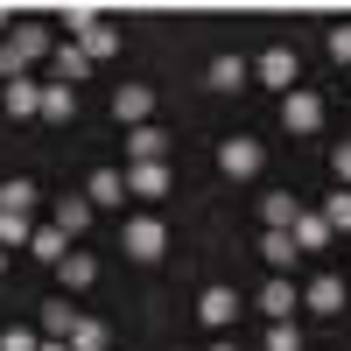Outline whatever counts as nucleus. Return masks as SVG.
<instances>
[{
    "mask_svg": "<svg viewBox=\"0 0 351 351\" xmlns=\"http://www.w3.org/2000/svg\"><path fill=\"white\" fill-rule=\"evenodd\" d=\"M49 49H56V36H49L43 21H14V36L0 43V84H14V77H28V71H36V64H43Z\"/></svg>",
    "mask_w": 351,
    "mask_h": 351,
    "instance_id": "obj_1",
    "label": "nucleus"
},
{
    "mask_svg": "<svg viewBox=\"0 0 351 351\" xmlns=\"http://www.w3.org/2000/svg\"><path fill=\"white\" fill-rule=\"evenodd\" d=\"M260 169H267V148H260L253 134H225L218 141V176L225 183H253Z\"/></svg>",
    "mask_w": 351,
    "mask_h": 351,
    "instance_id": "obj_2",
    "label": "nucleus"
},
{
    "mask_svg": "<svg viewBox=\"0 0 351 351\" xmlns=\"http://www.w3.org/2000/svg\"><path fill=\"white\" fill-rule=\"evenodd\" d=\"M120 253H127V260H162V253H169V225H162L155 211L127 218V225H120Z\"/></svg>",
    "mask_w": 351,
    "mask_h": 351,
    "instance_id": "obj_3",
    "label": "nucleus"
},
{
    "mask_svg": "<svg viewBox=\"0 0 351 351\" xmlns=\"http://www.w3.org/2000/svg\"><path fill=\"white\" fill-rule=\"evenodd\" d=\"M295 77H302V56L288 49V43H274V49H260L253 56V84H267V92H295Z\"/></svg>",
    "mask_w": 351,
    "mask_h": 351,
    "instance_id": "obj_4",
    "label": "nucleus"
},
{
    "mask_svg": "<svg viewBox=\"0 0 351 351\" xmlns=\"http://www.w3.org/2000/svg\"><path fill=\"white\" fill-rule=\"evenodd\" d=\"M260 316H267V324H295V309H302V288L288 281V274H267V288H260Z\"/></svg>",
    "mask_w": 351,
    "mask_h": 351,
    "instance_id": "obj_5",
    "label": "nucleus"
},
{
    "mask_svg": "<svg viewBox=\"0 0 351 351\" xmlns=\"http://www.w3.org/2000/svg\"><path fill=\"white\" fill-rule=\"evenodd\" d=\"M281 134H324V99L295 84V92L281 99Z\"/></svg>",
    "mask_w": 351,
    "mask_h": 351,
    "instance_id": "obj_6",
    "label": "nucleus"
},
{
    "mask_svg": "<svg viewBox=\"0 0 351 351\" xmlns=\"http://www.w3.org/2000/svg\"><path fill=\"white\" fill-rule=\"evenodd\" d=\"M92 218H99V211H92V204H84V190H64V197H56V204H49V225H56V232H64V239H71V246L84 239V232H92Z\"/></svg>",
    "mask_w": 351,
    "mask_h": 351,
    "instance_id": "obj_7",
    "label": "nucleus"
},
{
    "mask_svg": "<svg viewBox=\"0 0 351 351\" xmlns=\"http://www.w3.org/2000/svg\"><path fill=\"white\" fill-rule=\"evenodd\" d=\"M127 176V197H148V204H162L169 190H176V169L169 162H134V169H120Z\"/></svg>",
    "mask_w": 351,
    "mask_h": 351,
    "instance_id": "obj_8",
    "label": "nucleus"
},
{
    "mask_svg": "<svg viewBox=\"0 0 351 351\" xmlns=\"http://www.w3.org/2000/svg\"><path fill=\"white\" fill-rule=\"evenodd\" d=\"M197 324H204V330H232V324H239V295H232L225 281H211V288L197 295Z\"/></svg>",
    "mask_w": 351,
    "mask_h": 351,
    "instance_id": "obj_9",
    "label": "nucleus"
},
{
    "mask_svg": "<svg viewBox=\"0 0 351 351\" xmlns=\"http://www.w3.org/2000/svg\"><path fill=\"white\" fill-rule=\"evenodd\" d=\"M148 112H155V92H148V84H120V92H112V120H120L127 134L148 127Z\"/></svg>",
    "mask_w": 351,
    "mask_h": 351,
    "instance_id": "obj_10",
    "label": "nucleus"
},
{
    "mask_svg": "<svg viewBox=\"0 0 351 351\" xmlns=\"http://www.w3.org/2000/svg\"><path fill=\"white\" fill-rule=\"evenodd\" d=\"M134 162H169V127H155V120L134 127V134H127V169H134Z\"/></svg>",
    "mask_w": 351,
    "mask_h": 351,
    "instance_id": "obj_11",
    "label": "nucleus"
},
{
    "mask_svg": "<svg viewBox=\"0 0 351 351\" xmlns=\"http://www.w3.org/2000/svg\"><path fill=\"white\" fill-rule=\"evenodd\" d=\"M120 197H127V176L120 169H92V176H84V204H92V211H112Z\"/></svg>",
    "mask_w": 351,
    "mask_h": 351,
    "instance_id": "obj_12",
    "label": "nucleus"
},
{
    "mask_svg": "<svg viewBox=\"0 0 351 351\" xmlns=\"http://www.w3.org/2000/svg\"><path fill=\"white\" fill-rule=\"evenodd\" d=\"M204 84H211V92H246V84H253V64H246V56H211Z\"/></svg>",
    "mask_w": 351,
    "mask_h": 351,
    "instance_id": "obj_13",
    "label": "nucleus"
},
{
    "mask_svg": "<svg viewBox=\"0 0 351 351\" xmlns=\"http://www.w3.org/2000/svg\"><path fill=\"white\" fill-rule=\"evenodd\" d=\"M302 309H316V316H337V309H344V274H316V281L302 288Z\"/></svg>",
    "mask_w": 351,
    "mask_h": 351,
    "instance_id": "obj_14",
    "label": "nucleus"
},
{
    "mask_svg": "<svg viewBox=\"0 0 351 351\" xmlns=\"http://www.w3.org/2000/svg\"><path fill=\"white\" fill-rule=\"evenodd\" d=\"M0 92H8L14 120H43V77H14V84H0Z\"/></svg>",
    "mask_w": 351,
    "mask_h": 351,
    "instance_id": "obj_15",
    "label": "nucleus"
},
{
    "mask_svg": "<svg viewBox=\"0 0 351 351\" xmlns=\"http://www.w3.org/2000/svg\"><path fill=\"white\" fill-rule=\"evenodd\" d=\"M295 218H302V204H295V190H267V197H260V225H267V232H288Z\"/></svg>",
    "mask_w": 351,
    "mask_h": 351,
    "instance_id": "obj_16",
    "label": "nucleus"
},
{
    "mask_svg": "<svg viewBox=\"0 0 351 351\" xmlns=\"http://www.w3.org/2000/svg\"><path fill=\"white\" fill-rule=\"evenodd\" d=\"M56 274H64V288H71V295H84V288H92V281H99V260H92V253H84V246H71L64 260H56Z\"/></svg>",
    "mask_w": 351,
    "mask_h": 351,
    "instance_id": "obj_17",
    "label": "nucleus"
},
{
    "mask_svg": "<svg viewBox=\"0 0 351 351\" xmlns=\"http://www.w3.org/2000/svg\"><path fill=\"white\" fill-rule=\"evenodd\" d=\"M288 239H295V253H324V246H337L330 225H324V211H302L295 225H288Z\"/></svg>",
    "mask_w": 351,
    "mask_h": 351,
    "instance_id": "obj_18",
    "label": "nucleus"
},
{
    "mask_svg": "<svg viewBox=\"0 0 351 351\" xmlns=\"http://www.w3.org/2000/svg\"><path fill=\"white\" fill-rule=\"evenodd\" d=\"M49 64H56V84H71V92H77V77H92V56H84L77 43H56Z\"/></svg>",
    "mask_w": 351,
    "mask_h": 351,
    "instance_id": "obj_19",
    "label": "nucleus"
},
{
    "mask_svg": "<svg viewBox=\"0 0 351 351\" xmlns=\"http://www.w3.org/2000/svg\"><path fill=\"white\" fill-rule=\"evenodd\" d=\"M43 120L49 127H71L77 120V92H71V84H56V77L43 84Z\"/></svg>",
    "mask_w": 351,
    "mask_h": 351,
    "instance_id": "obj_20",
    "label": "nucleus"
},
{
    "mask_svg": "<svg viewBox=\"0 0 351 351\" xmlns=\"http://www.w3.org/2000/svg\"><path fill=\"white\" fill-rule=\"evenodd\" d=\"M260 260H267V274H288V267H295V239H288V232H260Z\"/></svg>",
    "mask_w": 351,
    "mask_h": 351,
    "instance_id": "obj_21",
    "label": "nucleus"
},
{
    "mask_svg": "<svg viewBox=\"0 0 351 351\" xmlns=\"http://www.w3.org/2000/svg\"><path fill=\"white\" fill-rule=\"evenodd\" d=\"M71 330H77V302L49 295V302H43V337H64V344H71Z\"/></svg>",
    "mask_w": 351,
    "mask_h": 351,
    "instance_id": "obj_22",
    "label": "nucleus"
},
{
    "mask_svg": "<svg viewBox=\"0 0 351 351\" xmlns=\"http://www.w3.org/2000/svg\"><path fill=\"white\" fill-rule=\"evenodd\" d=\"M36 204H43V190L28 183V176H8V183H0V211H28L36 218Z\"/></svg>",
    "mask_w": 351,
    "mask_h": 351,
    "instance_id": "obj_23",
    "label": "nucleus"
},
{
    "mask_svg": "<svg viewBox=\"0 0 351 351\" xmlns=\"http://www.w3.org/2000/svg\"><path fill=\"white\" fill-rule=\"evenodd\" d=\"M77 49L92 56V64H106V56H120V28H106V21H99L92 36H77Z\"/></svg>",
    "mask_w": 351,
    "mask_h": 351,
    "instance_id": "obj_24",
    "label": "nucleus"
},
{
    "mask_svg": "<svg viewBox=\"0 0 351 351\" xmlns=\"http://www.w3.org/2000/svg\"><path fill=\"white\" fill-rule=\"evenodd\" d=\"M28 253H36V260H49V267H56V260L71 253V239H64L56 225H36V239H28Z\"/></svg>",
    "mask_w": 351,
    "mask_h": 351,
    "instance_id": "obj_25",
    "label": "nucleus"
},
{
    "mask_svg": "<svg viewBox=\"0 0 351 351\" xmlns=\"http://www.w3.org/2000/svg\"><path fill=\"white\" fill-rule=\"evenodd\" d=\"M71 351H112V330L92 324V316H77V330H71Z\"/></svg>",
    "mask_w": 351,
    "mask_h": 351,
    "instance_id": "obj_26",
    "label": "nucleus"
},
{
    "mask_svg": "<svg viewBox=\"0 0 351 351\" xmlns=\"http://www.w3.org/2000/svg\"><path fill=\"white\" fill-rule=\"evenodd\" d=\"M324 225H330V239L351 232V190H330V197H324Z\"/></svg>",
    "mask_w": 351,
    "mask_h": 351,
    "instance_id": "obj_27",
    "label": "nucleus"
},
{
    "mask_svg": "<svg viewBox=\"0 0 351 351\" xmlns=\"http://www.w3.org/2000/svg\"><path fill=\"white\" fill-rule=\"evenodd\" d=\"M36 239V218L28 211H0V246H28Z\"/></svg>",
    "mask_w": 351,
    "mask_h": 351,
    "instance_id": "obj_28",
    "label": "nucleus"
},
{
    "mask_svg": "<svg viewBox=\"0 0 351 351\" xmlns=\"http://www.w3.org/2000/svg\"><path fill=\"white\" fill-rule=\"evenodd\" d=\"M99 21H106L99 8H64V36L77 43V36H92V28H99Z\"/></svg>",
    "mask_w": 351,
    "mask_h": 351,
    "instance_id": "obj_29",
    "label": "nucleus"
},
{
    "mask_svg": "<svg viewBox=\"0 0 351 351\" xmlns=\"http://www.w3.org/2000/svg\"><path fill=\"white\" fill-rule=\"evenodd\" d=\"M324 49H330V64H344V71H351V21H337V28H330Z\"/></svg>",
    "mask_w": 351,
    "mask_h": 351,
    "instance_id": "obj_30",
    "label": "nucleus"
},
{
    "mask_svg": "<svg viewBox=\"0 0 351 351\" xmlns=\"http://www.w3.org/2000/svg\"><path fill=\"white\" fill-rule=\"evenodd\" d=\"M260 351H302V330L295 324H267V344Z\"/></svg>",
    "mask_w": 351,
    "mask_h": 351,
    "instance_id": "obj_31",
    "label": "nucleus"
},
{
    "mask_svg": "<svg viewBox=\"0 0 351 351\" xmlns=\"http://www.w3.org/2000/svg\"><path fill=\"white\" fill-rule=\"evenodd\" d=\"M330 176H337V190H351V141L330 148Z\"/></svg>",
    "mask_w": 351,
    "mask_h": 351,
    "instance_id": "obj_32",
    "label": "nucleus"
},
{
    "mask_svg": "<svg viewBox=\"0 0 351 351\" xmlns=\"http://www.w3.org/2000/svg\"><path fill=\"white\" fill-rule=\"evenodd\" d=\"M0 351H43V337H36V330H21V324H14L8 337H0Z\"/></svg>",
    "mask_w": 351,
    "mask_h": 351,
    "instance_id": "obj_33",
    "label": "nucleus"
},
{
    "mask_svg": "<svg viewBox=\"0 0 351 351\" xmlns=\"http://www.w3.org/2000/svg\"><path fill=\"white\" fill-rule=\"evenodd\" d=\"M0 36H14V14H8V8H0Z\"/></svg>",
    "mask_w": 351,
    "mask_h": 351,
    "instance_id": "obj_34",
    "label": "nucleus"
},
{
    "mask_svg": "<svg viewBox=\"0 0 351 351\" xmlns=\"http://www.w3.org/2000/svg\"><path fill=\"white\" fill-rule=\"evenodd\" d=\"M43 351H71V344H64V337H43Z\"/></svg>",
    "mask_w": 351,
    "mask_h": 351,
    "instance_id": "obj_35",
    "label": "nucleus"
},
{
    "mask_svg": "<svg viewBox=\"0 0 351 351\" xmlns=\"http://www.w3.org/2000/svg\"><path fill=\"white\" fill-rule=\"evenodd\" d=\"M204 351H239V344H232V337H218V344H204Z\"/></svg>",
    "mask_w": 351,
    "mask_h": 351,
    "instance_id": "obj_36",
    "label": "nucleus"
},
{
    "mask_svg": "<svg viewBox=\"0 0 351 351\" xmlns=\"http://www.w3.org/2000/svg\"><path fill=\"white\" fill-rule=\"evenodd\" d=\"M0 267H8V246H0Z\"/></svg>",
    "mask_w": 351,
    "mask_h": 351,
    "instance_id": "obj_37",
    "label": "nucleus"
},
{
    "mask_svg": "<svg viewBox=\"0 0 351 351\" xmlns=\"http://www.w3.org/2000/svg\"><path fill=\"white\" fill-rule=\"evenodd\" d=\"M344 84H351V71H344Z\"/></svg>",
    "mask_w": 351,
    "mask_h": 351,
    "instance_id": "obj_38",
    "label": "nucleus"
}]
</instances>
